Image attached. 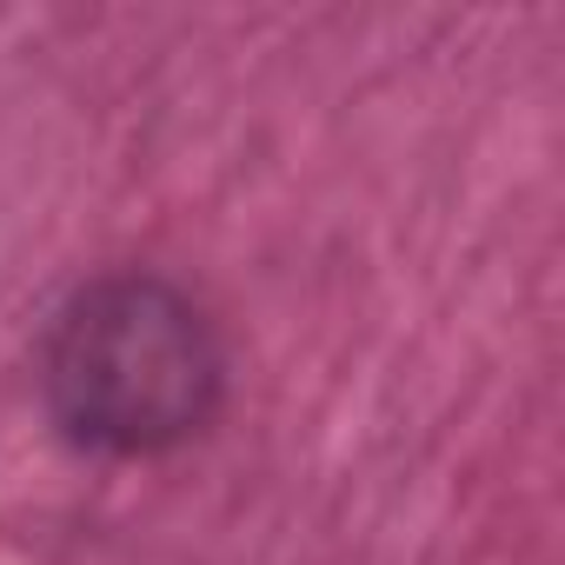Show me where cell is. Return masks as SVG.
I'll list each match as a JSON object with an SVG mask.
<instances>
[{"label":"cell","instance_id":"obj_1","mask_svg":"<svg viewBox=\"0 0 565 565\" xmlns=\"http://www.w3.org/2000/svg\"><path fill=\"white\" fill-rule=\"evenodd\" d=\"M220 386L200 313L160 279H100L87 287L47 347V393L67 433L114 452L186 439Z\"/></svg>","mask_w":565,"mask_h":565}]
</instances>
